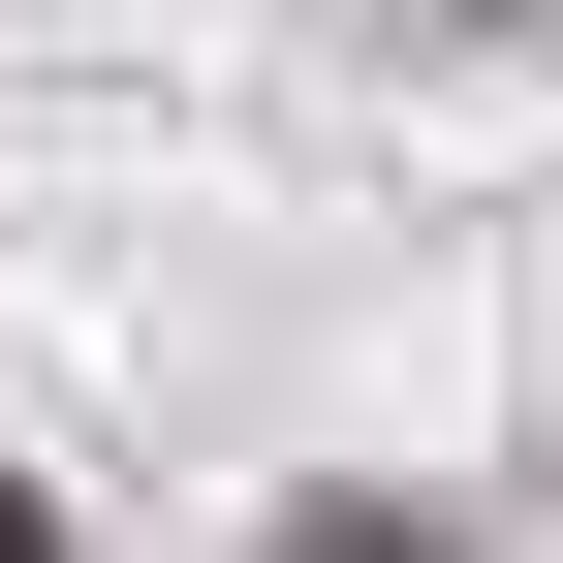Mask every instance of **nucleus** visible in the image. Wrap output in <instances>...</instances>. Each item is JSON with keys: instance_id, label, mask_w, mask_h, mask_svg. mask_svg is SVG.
Instances as JSON below:
<instances>
[{"instance_id": "nucleus-3", "label": "nucleus", "mask_w": 563, "mask_h": 563, "mask_svg": "<svg viewBox=\"0 0 563 563\" xmlns=\"http://www.w3.org/2000/svg\"><path fill=\"white\" fill-rule=\"evenodd\" d=\"M0 563H63V532H32V501H0Z\"/></svg>"}, {"instance_id": "nucleus-1", "label": "nucleus", "mask_w": 563, "mask_h": 563, "mask_svg": "<svg viewBox=\"0 0 563 563\" xmlns=\"http://www.w3.org/2000/svg\"><path fill=\"white\" fill-rule=\"evenodd\" d=\"M282 563H439V532H376V501H313V532H282Z\"/></svg>"}, {"instance_id": "nucleus-2", "label": "nucleus", "mask_w": 563, "mask_h": 563, "mask_svg": "<svg viewBox=\"0 0 563 563\" xmlns=\"http://www.w3.org/2000/svg\"><path fill=\"white\" fill-rule=\"evenodd\" d=\"M376 32H563V0H376Z\"/></svg>"}]
</instances>
